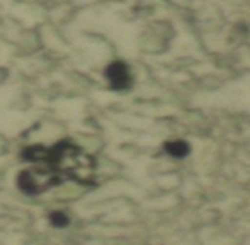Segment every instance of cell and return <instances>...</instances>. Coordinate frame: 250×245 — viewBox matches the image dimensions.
Masks as SVG:
<instances>
[{"mask_svg": "<svg viewBox=\"0 0 250 245\" xmlns=\"http://www.w3.org/2000/svg\"><path fill=\"white\" fill-rule=\"evenodd\" d=\"M22 159L29 166L19 173L18 187L29 196L43 194L63 182L94 185L96 163L93 156L69 139L52 146H29L22 151Z\"/></svg>", "mask_w": 250, "mask_h": 245, "instance_id": "6da1fadb", "label": "cell"}, {"mask_svg": "<svg viewBox=\"0 0 250 245\" xmlns=\"http://www.w3.org/2000/svg\"><path fill=\"white\" fill-rule=\"evenodd\" d=\"M104 77H106L108 84H110L111 89L115 91H127L132 88L134 77L130 72L129 66L122 60H115L110 66L104 69Z\"/></svg>", "mask_w": 250, "mask_h": 245, "instance_id": "7a4b0ae2", "label": "cell"}, {"mask_svg": "<svg viewBox=\"0 0 250 245\" xmlns=\"http://www.w3.org/2000/svg\"><path fill=\"white\" fill-rule=\"evenodd\" d=\"M165 149H167L168 155L177 156V158H182L188 153V146L184 141H168L165 144Z\"/></svg>", "mask_w": 250, "mask_h": 245, "instance_id": "3957f363", "label": "cell"}, {"mask_svg": "<svg viewBox=\"0 0 250 245\" xmlns=\"http://www.w3.org/2000/svg\"><path fill=\"white\" fill-rule=\"evenodd\" d=\"M50 223L57 228H63L69 224V216L65 213H60V211H55V213L50 214Z\"/></svg>", "mask_w": 250, "mask_h": 245, "instance_id": "277c9868", "label": "cell"}]
</instances>
